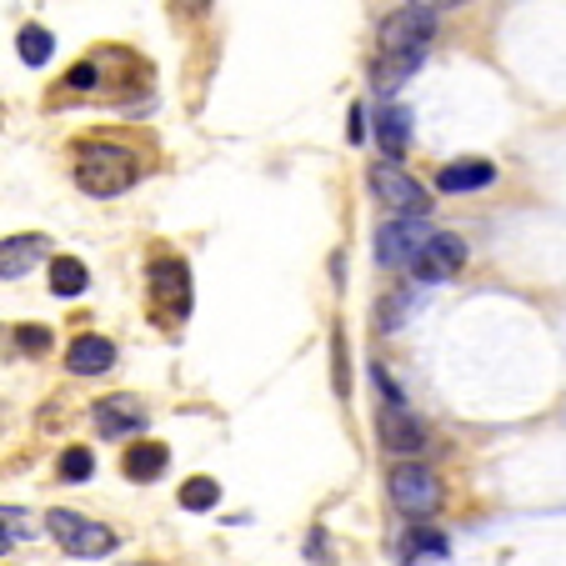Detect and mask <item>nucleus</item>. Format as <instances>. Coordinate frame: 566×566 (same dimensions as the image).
<instances>
[{
	"instance_id": "f257e3e1",
	"label": "nucleus",
	"mask_w": 566,
	"mask_h": 566,
	"mask_svg": "<svg viewBox=\"0 0 566 566\" xmlns=\"http://www.w3.org/2000/svg\"><path fill=\"white\" fill-rule=\"evenodd\" d=\"M140 176L136 156L126 146H111V140H86L75 150V186L86 196H120L130 191Z\"/></svg>"
},
{
	"instance_id": "f03ea898",
	"label": "nucleus",
	"mask_w": 566,
	"mask_h": 566,
	"mask_svg": "<svg viewBox=\"0 0 566 566\" xmlns=\"http://www.w3.org/2000/svg\"><path fill=\"white\" fill-rule=\"evenodd\" d=\"M45 526H51V536L61 542L65 556L96 562V556L116 552V532H111L106 522H91V516H81V512H65V506H55V512H45Z\"/></svg>"
},
{
	"instance_id": "7ed1b4c3",
	"label": "nucleus",
	"mask_w": 566,
	"mask_h": 566,
	"mask_svg": "<svg viewBox=\"0 0 566 566\" xmlns=\"http://www.w3.org/2000/svg\"><path fill=\"white\" fill-rule=\"evenodd\" d=\"M150 306L171 321V326H181L191 316V271H186V261H176V256L150 261Z\"/></svg>"
},
{
	"instance_id": "20e7f679",
	"label": "nucleus",
	"mask_w": 566,
	"mask_h": 566,
	"mask_svg": "<svg viewBox=\"0 0 566 566\" xmlns=\"http://www.w3.org/2000/svg\"><path fill=\"white\" fill-rule=\"evenodd\" d=\"M386 486H391V502L407 516H431L441 506V481H437V471H427L421 461H396Z\"/></svg>"
},
{
	"instance_id": "39448f33",
	"label": "nucleus",
	"mask_w": 566,
	"mask_h": 566,
	"mask_svg": "<svg viewBox=\"0 0 566 566\" xmlns=\"http://www.w3.org/2000/svg\"><path fill=\"white\" fill-rule=\"evenodd\" d=\"M431 235L437 231H431L427 216H396V221H386L381 231H376V261H381V266H411Z\"/></svg>"
},
{
	"instance_id": "423d86ee",
	"label": "nucleus",
	"mask_w": 566,
	"mask_h": 566,
	"mask_svg": "<svg viewBox=\"0 0 566 566\" xmlns=\"http://www.w3.org/2000/svg\"><path fill=\"white\" fill-rule=\"evenodd\" d=\"M371 191H376V201H381L386 211H396V216H427V206H431L427 186L411 181L396 160H376L371 166Z\"/></svg>"
},
{
	"instance_id": "0eeeda50",
	"label": "nucleus",
	"mask_w": 566,
	"mask_h": 566,
	"mask_svg": "<svg viewBox=\"0 0 566 566\" xmlns=\"http://www.w3.org/2000/svg\"><path fill=\"white\" fill-rule=\"evenodd\" d=\"M467 266V241L451 231H437L421 247V256L411 261V271H417V281H427V286H437V281H451L457 271Z\"/></svg>"
},
{
	"instance_id": "6e6552de",
	"label": "nucleus",
	"mask_w": 566,
	"mask_h": 566,
	"mask_svg": "<svg viewBox=\"0 0 566 566\" xmlns=\"http://www.w3.org/2000/svg\"><path fill=\"white\" fill-rule=\"evenodd\" d=\"M431 35H437V15L407 6L381 21V51H431Z\"/></svg>"
},
{
	"instance_id": "1a4fd4ad",
	"label": "nucleus",
	"mask_w": 566,
	"mask_h": 566,
	"mask_svg": "<svg viewBox=\"0 0 566 566\" xmlns=\"http://www.w3.org/2000/svg\"><path fill=\"white\" fill-rule=\"evenodd\" d=\"M91 417H96V431H101V437H136V431H146L150 411L140 407L136 396H101Z\"/></svg>"
},
{
	"instance_id": "9d476101",
	"label": "nucleus",
	"mask_w": 566,
	"mask_h": 566,
	"mask_svg": "<svg viewBox=\"0 0 566 566\" xmlns=\"http://www.w3.org/2000/svg\"><path fill=\"white\" fill-rule=\"evenodd\" d=\"M381 441L396 457H417L427 447V431H421V421L407 407H381Z\"/></svg>"
},
{
	"instance_id": "9b49d317",
	"label": "nucleus",
	"mask_w": 566,
	"mask_h": 566,
	"mask_svg": "<svg viewBox=\"0 0 566 566\" xmlns=\"http://www.w3.org/2000/svg\"><path fill=\"white\" fill-rule=\"evenodd\" d=\"M45 251H51L45 235H6L0 241V281H15L25 271H35L45 261Z\"/></svg>"
},
{
	"instance_id": "f8f14e48",
	"label": "nucleus",
	"mask_w": 566,
	"mask_h": 566,
	"mask_svg": "<svg viewBox=\"0 0 566 566\" xmlns=\"http://www.w3.org/2000/svg\"><path fill=\"white\" fill-rule=\"evenodd\" d=\"M496 181V166L492 160H476V156H467V160H451L447 171H437V186L447 196H461V191H481V186H492Z\"/></svg>"
},
{
	"instance_id": "ddd939ff",
	"label": "nucleus",
	"mask_w": 566,
	"mask_h": 566,
	"mask_svg": "<svg viewBox=\"0 0 566 566\" xmlns=\"http://www.w3.org/2000/svg\"><path fill=\"white\" fill-rule=\"evenodd\" d=\"M65 366H71L75 376H101L116 366V346H111L106 336H75L71 352H65Z\"/></svg>"
},
{
	"instance_id": "4468645a",
	"label": "nucleus",
	"mask_w": 566,
	"mask_h": 566,
	"mask_svg": "<svg viewBox=\"0 0 566 566\" xmlns=\"http://www.w3.org/2000/svg\"><path fill=\"white\" fill-rule=\"evenodd\" d=\"M427 61V51H376V65H371V86L381 91V96H391L401 81H407L417 65Z\"/></svg>"
},
{
	"instance_id": "2eb2a0df",
	"label": "nucleus",
	"mask_w": 566,
	"mask_h": 566,
	"mask_svg": "<svg viewBox=\"0 0 566 566\" xmlns=\"http://www.w3.org/2000/svg\"><path fill=\"white\" fill-rule=\"evenodd\" d=\"M166 467H171V451L160 447V441H136V447L120 457V471H126L130 481H156Z\"/></svg>"
},
{
	"instance_id": "dca6fc26",
	"label": "nucleus",
	"mask_w": 566,
	"mask_h": 566,
	"mask_svg": "<svg viewBox=\"0 0 566 566\" xmlns=\"http://www.w3.org/2000/svg\"><path fill=\"white\" fill-rule=\"evenodd\" d=\"M376 140H381L386 160L401 156V150L411 146V111L407 106H381V116H376Z\"/></svg>"
},
{
	"instance_id": "f3484780",
	"label": "nucleus",
	"mask_w": 566,
	"mask_h": 566,
	"mask_svg": "<svg viewBox=\"0 0 566 566\" xmlns=\"http://www.w3.org/2000/svg\"><path fill=\"white\" fill-rule=\"evenodd\" d=\"M86 286H91V271L81 266L75 256H55L51 261V291L55 296H81Z\"/></svg>"
},
{
	"instance_id": "a211bd4d",
	"label": "nucleus",
	"mask_w": 566,
	"mask_h": 566,
	"mask_svg": "<svg viewBox=\"0 0 566 566\" xmlns=\"http://www.w3.org/2000/svg\"><path fill=\"white\" fill-rule=\"evenodd\" d=\"M15 45H21V61L25 65H45V61H51V51H55V35L45 31V25H25Z\"/></svg>"
},
{
	"instance_id": "6ab92c4d",
	"label": "nucleus",
	"mask_w": 566,
	"mask_h": 566,
	"mask_svg": "<svg viewBox=\"0 0 566 566\" xmlns=\"http://www.w3.org/2000/svg\"><path fill=\"white\" fill-rule=\"evenodd\" d=\"M216 502H221V486H216L211 476H191L181 486V506H186V512H211Z\"/></svg>"
},
{
	"instance_id": "aec40b11",
	"label": "nucleus",
	"mask_w": 566,
	"mask_h": 566,
	"mask_svg": "<svg viewBox=\"0 0 566 566\" xmlns=\"http://www.w3.org/2000/svg\"><path fill=\"white\" fill-rule=\"evenodd\" d=\"M407 556H447V536L431 526H411L407 532Z\"/></svg>"
},
{
	"instance_id": "412c9836",
	"label": "nucleus",
	"mask_w": 566,
	"mask_h": 566,
	"mask_svg": "<svg viewBox=\"0 0 566 566\" xmlns=\"http://www.w3.org/2000/svg\"><path fill=\"white\" fill-rule=\"evenodd\" d=\"M96 471V457L86 447H65L61 451V481H86Z\"/></svg>"
},
{
	"instance_id": "4be33fe9",
	"label": "nucleus",
	"mask_w": 566,
	"mask_h": 566,
	"mask_svg": "<svg viewBox=\"0 0 566 566\" xmlns=\"http://www.w3.org/2000/svg\"><path fill=\"white\" fill-rule=\"evenodd\" d=\"M15 346H21V352H51V332H45V326H15Z\"/></svg>"
},
{
	"instance_id": "5701e85b",
	"label": "nucleus",
	"mask_w": 566,
	"mask_h": 566,
	"mask_svg": "<svg viewBox=\"0 0 566 566\" xmlns=\"http://www.w3.org/2000/svg\"><path fill=\"white\" fill-rule=\"evenodd\" d=\"M91 81H96V65H91V61H81V65H75V71L65 75V81H61V86H55V91H86Z\"/></svg>"
},
{
	"instance_id": "b1692460",
	"label": "nucleus",
	"mask_w": 566,
	"mask_h": 566,
	"mask_svg": "<svg viewBox=\"0 0 566 566\" xmlns=\"http://www.w3.org/2000/svg\"><path fill=\"white\" fill-rule=\"evenodd\" d=\"M361 136H366V111H361V106H352V116H346V140L356 146Z\"/></svg>"
},
{
	"instance_id": "393cba45",
	"label": "nucleus",
	"mask_w": 566,
	"mask_h": 566,
	"mask_svg": "<svg viewBox=\"0 0 566 566\" xmlns=\"http://www.w3.org/2000/svg\"><path fill=\"white\" fill-rule=\"evenodd\" d=\"M417 11H427V15H437V11H447V6H461V0H411Z\"/></svg>"
},
{
	"instance_id": "a878e982",
	"label": "nucleus",
	"mask_w": 566,
	"mask_h": 566,
	"mask_svg": "<svg viewBox=\"0 0 566 566\" xmlns=\"http://www.w3.org/2000/svg\"><path fill=\"white\" fill-rule=\"evenodd\" d=\"M176 11H181V15H196V11H206V0H176Z\"/></svg>"
},
{
	"instance_id": "bb28decb",
	"label": "nucleus",
	"mask_w": 566,
	"mask_h": 566,
	"mask_svg": "<svg viewBox=\"0 0 566 566\" xmlns=\"http://www.w3.org/2000/svg\"><path fill=\"white\" fill-rule=\"evenodd\" d=\"M6 552H11V536H6V532H0V556H6Z\"/></svg>"
}]
</instances>
